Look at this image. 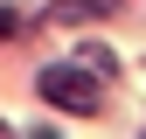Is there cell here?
<instances>
[{
    "label": "cell",
    "mask_w": 146,
    "mask_h": 139,
    "mask_svg": "<svg viewBox=\"0 0 146 139\" xmlns=\"http://www.w3.org/2000/svg\"><path fill=\"white\" fill-rule=\"evenodd\" d=\"M35 91H42L49 104H63V111H77V118H90L98 111V77H90V70H77V63H49L42 77H35Z\"/></svg>",
    "instance_id": "cell-1"
},
{
    "label": "cell",
    "mask_w": 146,
    "mask_h": 139,
    "mask_svg": "<svg viewBox=\"0 0 146 139\" xmlns=\"http://www.w3.org/2000/svg\"><path fill=\"white\" fill-rule=\"evenodd\" d=\"M118 0H56V21H98V14H111Z\"/></svg>",
    "instance_id": "cell-2"
},
{
    "label": "cell",
    "mask_w": 146,
    "mask_h": 139,
    "mask_svg": "<svg viewBox=\"0 0 146 139\" xmlns=\"http://www.w3.org/2000/svg\"><path fill=\"white\" fill-rule=\"evenodd\" d=\"M0 35H14V14H7V7H0Z\"/></svg>",
    "instance_id": "cell-3"
}]
</instances>
